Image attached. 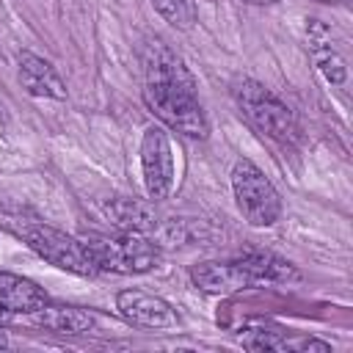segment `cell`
Wrapping results in <instances>:
<instances>
[{"instance_id":"cell-4","label":"cell","mask_w":353,"mask_h":353,"mask_svg":"<svg viewBox=\"0 0 353 353\" xmlns=\"http://www.w3.org/2000/svg\"><path fill=\"white\" fill-rule=\"evenodd\" d=\"M83 243L88 245L99 270L146 273L160 265V248L141 232H119L110 237L108 234H85Z\"/></svg>"},{"instance_id":"cell-15","label":"cell","mask_w":353,"mask_h":353,"mask_svg":"<svg viewBox=\"0 0 353 353\" xmlns=\"http://www.w3.org/2000/svg\"><path fill=\"white\" fill-rule=\"evenodd\" d=\"M317 66H320V72L328 77V83L342 85L345 77H347L345 61H342V58L336 55V50H331V47H320V50H317Z\"/></svg>"},{"instance_id":"cell-9","label":"cell","mask_w":353,"mask_h":353,"mask_svg":"<svg viewBox=\"0 0 353 353\" xmlns=\"http://www.w3.org/2000/svg\"><path fill=\"white\" fill-rule=\"evenodd\" d=\"M19 83L33 97L66 99V83L61 80L55 66L36 52H19Z\"/></svg>"},{"instance_id":"cell-10","label":"cell","mask_w":353,"mask_h":353,"mask_svg":"<svg viewBox=\"0 0 353 353\" xmlns=\"http://www.w3.org/2000/svg\"><path fill=\"white\" fill-rule=\"evenodd\" d=\"M44 303H47V292L36 281L8 273V270H0V312L33 314Z\"/></svg>"},{"instance_id":"cell-2","label":"cell","mask_w":353,"mask_h":353,"mask_svg":"<svg viewBox=\"0 0 353 353\" xmlns=\"http://www.w3.org/2000/svg\"><path fill=\"white\" fill-rule=\"evenodd\" d=\"M287 276H295L290 262L270 254H245L232 262H201L190 270L193 287L207 295H229L251 287L254 281H276Z\"/></svg>"},{"instance_id":"cell-11","label":"cell","mask_w":353,"mask_h":353,"mask_svg":"<svg viewBox=\"0 0 353 353\" xmlns=\"http://www.w3.org/2000/svg\"><path fill=\"white\" fill-rule=\"evenodd\" d=\"M36 325L47 328V331H58V334H85L94 328L97 317L88 309L80 306H50V301L33 312Z\"/></svg>"},{"instance_id":"cell-1","label":"cell","mask_w":353,"mask_h":353,"mask_svg":"<svg viewBox=\"0 0 353 353\" xmlns=\"http://www.w3.org/2000/svg\"><path fill=\"white\" fill-rule=\"evenodd\" d=\"M143 102L149 110L171 130L188 138H207L210 124L196 97V85L182 61L154 41L152 55L146 58V85Z\"/></svg>"},{"instance_id":"cell-13","label":"cell","mask_w":353,"mask_h":353,"mask_svg":"<svg viewBox=\"0 0 353 353\" xmlns=\"http://www.w3.org/2000/svg\"><path fill=\"white\" fill-rule=\"evenodd\" d=\"M149 3L176 30H190L196 22V3L193 0H149Z\"/></svg>"},{"instance_id":"cell-8","label":"cell","mask_w":353,"mask_h":353,"mask_svg":"<svg viewBox=\"0 0 353 353\" xmlns=\"http://www.w3.org/2000/svg\"><path fill=\"white\" fill-rule=\"evenodd\" d=\"M116 309L119 314L138 328H174L176 314L168 301L141 292V290H124L116 295Z\"/></svg>"},{"instance_id":"cell-14","label":"cell","mask_w":353,"mask_h":353,"mask_svg":"<svg viewBox=\"0 0 353 353\" xmlns=\"http://www.w3.org/2000/svg\"><path fill=\"white\" fill-rule=\"evenodd\" d=\"M248 334H251V336H245L243 345L251 347V350H290V347H292V342H290L287 336H281L279 328H276V331L254 328V331H248Z\"/></svg>"},{"instance_id":"cell-17","label":"cell","mask_w":353,"mask_h":353,"mask_svg":"<svg viewBox=\"0 0 353 353\" xmlns=\"http://www.w3.org/2000/svg\"><path fill=\"white\" fill-rule=\"evenodd\" d=\"M317 3H336V0H317Z\"/></svg>"},{"instance_id":"cell-5","label":"cell","mask_w":353,"mask_h":353,"mask_svg":"<svg viewBox=\"0 0 353 353\" xmlns=\"http://www.w3.org/2000/svg\"><path fill=\"white\" fill-rule=\"evenodd\" d=\"M234 102L240 113L265 135L276 141H292L298 132L292 110L262 83L256 80H243L234 85Z\"/></svg>"},{"instance_id":"cell-7","label":"cell","mask_w":353,"mask_h":353,"mask_svg":"<svg viewBox=\"0 0 353 353\" xmlns=\"http://www.w3.org/2000/svg\"><path fill=\"white\" fill-rule=\"evenodd\" d=\"M141 168L149 199L163 201L174 188V152L163 127H146L141 141Z\"/></svg>"},{"instance_id":"cell-6","label":"cell","mask_w":353,"mask_h":353,"mask_svg":"<svg viewBox=\"0 0 353 353\" xmlns=\"http://www.w3.org/2000/svg\"><path fill=\"white\" fill-rule=\"evenodd\" d=\"M232 190L243 218L251 226H273L281 215V199L270 179L251 163L237 160L232 168Z\"/></svg>"},{"instance_id":"cell-16","label":"cell","mask_w":353,"mask_h":353,"mask_svg":"<svg viewBox=\"0 0 353 353\" xmlns=\"http://www.w3.org/2000/svg\"><path fill=\"white\" fill-rule=\"evenodd\" d=\"M245 3H251V6H268V3H276V0H245Z\"/></svg>"},{"instance_id":"cell-3","label":"cell","mask_w":353,"mask_h":353,"mask_svg":"<svg viewBox=\"0 0 353 353\" xmlns=\"http://www.w3.org/2000/svg\"><path fill=\"white\" fill-rule=\"evenodd\" d=\"M14 232L50 265L74 273V276H97L99 268L88 251V245L50 223L41 221H17Z\"/></svg>"},{"instance_id":"cell-12","label":"cell","mask_w":353,"mask_h":353,"mask_svg":"<svg viewBox=\"0 0 353 353\" xmlns=\"http://www.w3.org/2000/svg\"><path fill=\"white\" fill-rule=\"evenodd\" d=\"M108 215L113 218V223L121 229V232H149L154 229V218L149 212V207L138 204L135 199H113L108 204Z\"/></svg>"}]
</instances>
